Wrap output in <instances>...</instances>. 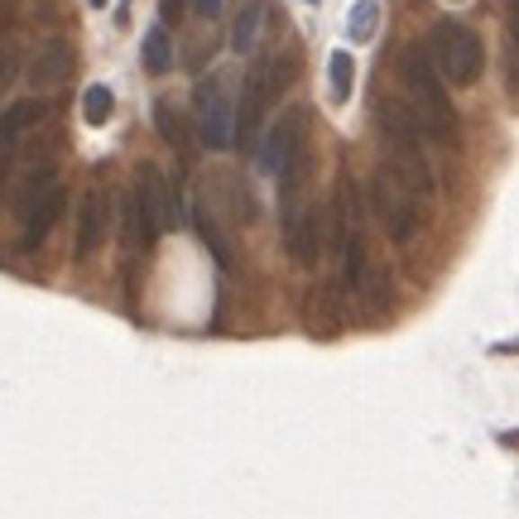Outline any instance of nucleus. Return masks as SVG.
Segmentation results:
<instances>
[{"mask_svg":"<svg viewBox=\"0 0 519 519\" xmlns=\"http://www.w3.org/2000/svg\"><path fill=\"white\" fill-rule=\"evenodd\" d=\"M399 77H404V87H409L414 96V116L418 125H424V135L433 139H443V145H452L457 139V111L452 102H447V87H443V77H438V67H433L428 58V49H404L399 53Z\"/></svg>","mask_w":519,"mask_h":519,"instance_id":"1","label":"nucleus"},{"mask_svg":"<svg viewBox=\"0 0 519 519\" xmlns=\"http://www.w3.org/2000/svg\"><path fill=\"white\" fill-rule=\"evenodd\" d=\"M433 67H438L443 82H457V87H476L486 77V44L481 34L467 30L457 20H443L433 30V49H428Z\"/></svg>","mask_w":519,"mask_h":519,"instance_id":"2","label":"nucleus"},{"mask_svg":"<svg viewBox=\"0 0 519 519\" xmlns=\"http://www.w3.org/2000/svg\"><path fill=\"white\" fill-rule=\"evenodd\" d=\"M192 106H198V135L207 149H236V102L221 77H202L198 92H192Z\"/></svg>","mask_w":519,"mask_h":519,"instance_id":"3","label":"nucleus"},{"mask_svg":"<svg viewBox=\"0 0 519 519\" xmlns=\"http://www.w3.org/2000/svg\"><path fill=\"white\" fill-rule=\"evenodd\" d=\"M366 202H371V217L385 227L389 241H399V246H404V241L414 236V227H418L414 202H409V192H404L395 178L385 174V168H380V174H371V183H366Z\"/></svg>","mask_w":519,"mask_h":519,"instance_id":"4","label":"nucleus"},{"mask_svg":"<svg viewBox=\"0 0 519 519\" xmlns=\"http://www.w3.org/2000/svg\"><path fill=\"white\" fill-rule=\"evenodd\" d=\"M303 111L299 106H289L284 116H279L270 130H264V145H260V174H270L279 178L284 168L293 164V154H299V139H303Z\"/></svg>","mask_w":519,"mask_h":519,"instance_id":"5","label":"nucleus"},{"mask_svg":"<svg viewBox=\"0 0 519 519\" xmlns=\"http://www.w3.org/2000/svg\"><path fill=\"white\" fill-rule=\"evenodd\" d=\"M63 207H67V192L58 183H49L30 207H20V250H39V246H44L49 231L58 227Z\"/></svg>","mask_w":519,"mask_h":519,"instance_id":"6","label":"nucleus"},{"mask_svg":"<svg viewBox=\"0 0 519 519\" xmlns=\"http://www.w3.org/2000/svg\"><path fill=\"white\" fill-rule=\"evenodd\" d=\"M130 198H135V207H139V217H145L149 241H159V236L168 231V178H164L154 164H139Z\"/></svg>","mask_w":519,"mask_h":519,"instance_id":"7","label":"nucleus"},{"mask_svg":"<svg viewBox=\"0 0 519 519\" xmlns=\"http://www.w3.org/2000/svg\"><path fill=\"white\" fill-rule=\"evenodd\" d=\"M375 125H380L389 149H424V125H418V116L404 102H395V96L375 102Z\"/></svg>","mask_w":519,"mask_h":519,"instance_id":"8","label":"nucleus"},{"mask_svg":"<svg viewBox=\"0 0 519 519\" xmlns=\"http://www.w3.org/2000/svg\"><path fill=\"white\" fill-rule=\"evenodd\" d=\"M106 227H111V217H106V192H102V188L82 192V202H77V241H73V260H92L96 250H102V241H106Z\"/></svg>","mask_w":519,"mask_h":519,"instance_id":"9","label":"nucleus"},{"mask_svg":"<svg viewBox=\"0 0 519 519\" xmlns=\"http://www.w3.org/2000/svg\"><path fill=\"white\" fill-rule=\"evenodd\" d=\"M67 73H73V44L67 39H49L44 49H34L30 67H24V82L44 92V87H58Z\"/></svg>","mask_w":519,"mask_h":519,"instance_id":"10","label":"nucleus"},{"mask_svg":"<svg viewBox=\"0 0 519 519\" xmlns=\"http://www.w3.org/2000/svg\"><path fill=\"white\" fill-rule=\"evenodd\" d=\"M44 116H49V106L34 102V96H30V102H15V106L0 111V164H10V154L20 149V139L30 135Z\"/></svg>","mask_w":519,"mask_h":519,"instance_id":"11","label":"nucleus"},{"mask_svg":"<svg viewBox=\"0 0 519 519\" xmlns=\"http://www.w3.org/2000/svg\"><path fill=\"white\" fill-rule=\"evenodd\" d=\"M264 0H246L241 10H236V20H231V49L236 53H255L260 44V30H264Z\"/></svg>","mask_w":519,"mask_h":519,"instance_id":"12","label":"nucleus"},{"mask_svg":"<svg viewBox=\"0 0 519 519\" xmlns=\"http://www.w3.org/2000/svg\"><path fill=\"white\" fill-rule=\"evenodd\" d=\"M327 87H332V102L336 106L352 102V92H356V58L346 49H332L327 53Z\"/></svg>","mask_w":519,"mask_h":519,"instance_id":"13","label":"nucleus"},{"mask_svg":"<svg viewBox=\"0 0 519 519\" xmlns=\"http://www.w3.org/2000/svg\"><path fill=\"white\" fill-rule=\"evenodd\" d=\"M139 58H145V73H154V77H164L168 67H174V39H168V24H154V30L145 34Z\"/></svg>","mask_w":519,"mask_h":519,"instance_id":"14","label":"nucleus"},{"mask_svg":"<svg viewBox=\"0 0 519 519\" xmlns=\"http://www.w3.org/2000/svg\"><path fill=\"white\" fill-rule=\"evenodd\" d=\"M375 30H380V0H356L352 15H346V39L352 44H371Z\"/></svg>","mask_w":519,"mask_h":519,"instance_id":"15","label":"nucleus"},{"mask_svg":"<svg viewBox=\"0 0 519 519\" xmlns=\"http://www.w3.org/2000/svg\"><path fill=\"white\" fill-rule=\"evenodd\" d=\"M111 111H116V92H111L106 82H92V87L82 92V121H87L92 130H102L111 121Z\"/></svg>","mask_w":519,"mask_h":519,"instance_id":"16","label":"nucleus"},{"mask_svg":"<svg viewBox=\"0 0 519 519\" xmlns=\"http://www.w3.org/2000/svg\"><path fill=\"white\" fill-rule=\"evenodd\" d=\"M121 241H125V250L154 246L149 231H145V217H139V207H135V198H125V207H121Z\"/></svg>","mask_w":519,"mask_h":519,"instance_id":"17","label":"nucleus"},{"mask_svg":"<svg viewBox=\"0 0 519 519\" xmlns=\"http://www.w3.org/2000/svg\"><path fill=\"white\" fill-rule=\"evenodd\" d=\"M342 264H346V284L361 289V279H366V241H361V231H346Z\"/></svg>","mask_w":519,"mask_h":519,"instance_id":"18","label":"nucleus"},{"mask_svg":"<svg viewBox=\"0 0 519 519\" xmlns=\"http://www.w3.org/2000/svg\"><path fill=\"white\" fill-rule=\"evenodd\" d=\"M154 125H159V135L168 139V145H183V125H178V111H174V102H168V96H159V102H154Z\"/></svg>","mask_w":519,"mask_h":519,"instance_id":"19","label":"nucleus"},{"mask_svg":"<svg viewBox=\"0 0 519 519\" xmlns=\"http://www.w3.org/2000/svg\"><path fill=\"white\" fill-rule=\"evenodd\" d=\"M221 5H227V0H192V10H198L202 20H221Z\"/></svg>","mask_w":519,"mask_h":519,"instance_id":"20","label":"nucleus"},{"mask_svg":"<svg viewBox=\"0 0 519 519\" xmlns=\"http://www.w3.org/2000/svg\"><path fill=\"white\" fill-rule=\"evenodd\" d=\"M159 15H164V24H174L178 15H183V0H164V5H159Z\"/></svg>","mask_w":519,"mask_h":519,"instance_id":"21","label":"nucleus"},{"mask_svg":"<svg viewBox=\"0 0 519 519\" xmlns=\"http://www.w3.org/2000/svg\"><path fill=\"white\" fill-rule=\"evenodd\" d=\"M87 5H92V10H106V0H87Z\"/></svg>","mask_w":519,"mask_h":519,"instance_id":"22","label":"nucleus"},{"mask_svg":"<svg viewBox=\"0 0 519 519\" xmlns=\"http://www.w3.org/2000/svg\"><path fill=\"white\" fill-rule=\"evenodd\" d=\"M303 5H322V0H303Z\"/></svg>","mask_w":519,"mask_h":519,"instance_id":"23","label":"nucleus"},{"mask_svg":"<svg viewBox=\"0 0 519 519\" xmlns=\"http://www.w3.org/2000/svg\"><path fill=\"white\" fill-rule=\"evenodd\" d=\"M452 5H461V0H452Z\"/></svg>","mask_w":519,"mask_h":519,"instance_id":"24","label":"nucleus"},{"mask_svg":"<svg viewBox=\"0 0 519 519\" xmlns=\"http://www.w3.org/2000/svg\"><path fill=\"white\" fill-rule=\"evenodd\" d=\"M125 5H130V0H125Z\"/></svg>","mask_w":519,"mask_h":519,"instance_id":"25","label":"nucleus"}]
</instances>
